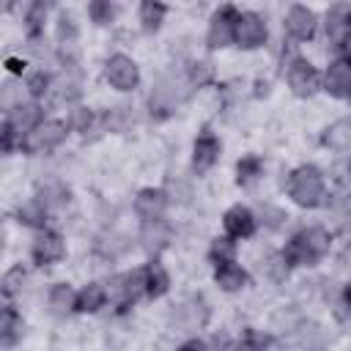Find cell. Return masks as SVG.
<instances>
[{
  "mask_svg": "<svg viewBox=\"0 0 351 351\" xmlns=\"http://www.w3.org/2000/svg\"><path fill=\"white\" fill-rule=\"evenodd\" d=\"M208 77H211V63H195L192 66V82L203 85Z\"/></svg>",
  "mask_w": 351,
  "mask_h": 351,
  "instance_id": "obj_36",
  "label": "cell"
},
{
  "mask_svg": "<svg viewBox=\"0 0 351 351\" xmlns=\"http://www.w3.org/2000/svg\"><path fill=\"white\" fill-rule=\"evenodd\" d=\"M343 302H346V307L351 310V280H348L346 288H343Z\"/></svg>",
  "mask_w": 351,
  "mask_h": 351,
  "instance_id": "obj_41",
  "label": "cell"
},
{
  "mask_svg": "<svg viewBox=\"0 0 351 351\" xmlns=\"http://www.w3.org/2000/svg\"><path fill=\"white\" fill-rule=\"evenodd\" d=\"M219 151H222V145H219V140L211 134V132H203L197 140H195V151H192V165H195V170H208L217 159H219Z\"/></svg>",
  "mask_w": 351,
  "mask_h": 351,
  "instance_id": "obj_14",
  "label": "cell"
},
{
  "mask_svg": "<svg viewBox=\"0 0 351 351\" xmlns=\"http://www.w3.org/2000/svg\"><path fill=\"white\" fill-rule=\"evenodd\" d=\"M143 280H145V293L148 296H162L170 288V277L159 261H151L143 266Z\"/></svg>",
  "mask_w": 351,
  "mask_h": 351,
  "instance_id": "obj_18",
  "label": "cell"
},
{
  "mask_svg": "<svg viewBox=\"0 0 351 351\" xmlns=\"http://www.w3.org/2000/svg\"><path fill=\"white\" fill-rule=\"evenodd\" d=\"M236 351H263V348L255 343V335H247V337H244V340L236 346Z\"/></svg>",
  "mask_w": 351,
  "mask_h": 351,
  "instance_id": "obj_38",
  "label": "cell"
},
{
  "mask_svg": "<svg viewBox=\"0 0 351 351\" xmlns=\"http://www.w3.org/2000/svg\"><path fill=\"white\" fill-rule=\"evenodd\" d=\"M288 85H291V90H293L296 96H302V99L313 96V93L318 90V85H321L318 69H315L310 60H304V58H293L291 66H288Z\"/></svg>",
  "mask_w": 351,
  "mask_h": 351,
  "instance_id": "obj_6",
  "label": "cell"
},
{
  "mask_svg": "<svg viewBox=\"0 0 351 351\" xmlns=\"http://www.w3.org/2000/svg\"><path fill=\"white\" fill-rule=\"evenodd\" d=\"M104 74H107V82L112 88H118V90H132L140 82V69L129 55H112L107 60Z\"/></svg>",
  "mask_w": 351,
  "mask_h": 351,
  "instance_id": "obj_7",
  "label": "cell"
},
{
  "mask_svg": "<svg viewBox=\"0 0 351 351\" xmlns=\"http://www.w3.org/2000/svg\"><path fill=\"white\" fill-rule=\"evenodd\" d=\"M90 121H93V112H90L88 107H74L71 115H69V129H74V132H88Z\"/></svg>",
  "mask_w": 351,
  "mask_h": 351,
  "instance_id": "obj_33",
  "label": "cell"
},
{
  "mask_svg": "<svg viewBox=\"0 0 351 351\" xmlns=\"http://www.w3.org/2000/svg\"><path fill=\"white\" fill-rule=\"evenodd\" d=\"M165 206H167V195L162 189H143L134 197V211L143 219H159L162 211H165Z\"/></svg>",
  "mask_w": 351,
  "mask_h": 351,
  "instance_id": "obj_15",
  "label": "cell"
},
{
  "mask_svg": "<svg viewBox=\"0 0 351 351\" xmlns=\"http://www.w3.org/2000/svg\"><path fill=\"white\" fill-rule=\"evenodd\" d=\"M222 225L230 239H250L255 233V214L247 206H233L225 211Z\"/></svg>",
  "mask_w": 351,
  "mask_h": 351,
  "instance_id": "obj_12",
  "label": "cell"
},
{
  "mask_svg": "<svg viewBox=\"0 0 351 351\" xmlns=\"http://www.w3.org/2000/svg\"><path fill=\"white\" fill-rule=\"evenodd\" d=\"M324 143L329 145V148H335V151H346V148H351V121H335L326 132H324Z\"/></svg>",
  "mask_w": 351,
  "mask_h": 351,
  "instance_id": "obj_22",
  "label": "cell"
},
{
  "mask_svg": "<svg viewBox=\"0 0 351 351\" xmlns=\"http://www.w3.org/2000/svg\"><path fill=\"white\" fill-rule=\"evenodd\" d=\"M299 343L304 351H321L326 346V332L318 324H302L299 326Z\"/></svg>",
  "mask_w": 351,
  "mask_h": 351,
  "instance_id": "obj_25",
  "label": "cell"
},
{
  "mask_svg": "<svg viewBox=\"0 0 351 351\" xmlns=\"http://www.w3.org/2000/svg\"><path fill=\"white\" fill-rule=\"evenodd\" d=\"M263 41H266V22L255 11L239 14V22H236V44L241 49H255Z\"/></svg>",
  "mask_w": 351,
  "mask_h": 351,
  "instance_id": "obj_9",
  "label": "cell"
},
{
  "mask_svg": "<svg viewBox=\"0 0 351 351\" xmlns=\"http://www.w3.org/2000/svg\"><path fill=\"white\" fill-rule=\"evenodd\" d=\"M88 14H90V19H93L96 25H110V22L115 19L118 8H115L110 0H93V3L88 5Z\"/></svg>",
  "mask_w": 351,
  "mask_h": 351,
  "instance_id": "obj_30",
  "label": "cell"
},
{
  "mask_svg": "<svg viewBox=\"0 0 351 351\" xmlns=\"http://www.w3.org/2000/svg\"><path fill=\"white\" fill-rule=\"evenodd\" d=\"M27 90H30V96H33V99H38V96H44V93L49 90V74H47L44 69H38V71H33V74L27 77Z\"/></svg>",
  "mask_w": 351,
  "mask_h": 351,
  "instance_id": "obj_32",
  "label": "cell"
},
{
  "mask_svg": "<svg viewBox=\"0 0 351 351\" xmlns=\"http://www.w3.org/2000/svg\"><path fill=\"white\" fill-rule=\"evenodd\" d=\"M263 217H271V219L266 222L269 228H280V225H282V219H285V214H282L280 208H271V206H266V208H263Z\"/></svg>",
  "mask_w": 351,
  "mask_h": 351,
  "instance_id": "obj_37",
  "label": "cell"
},
{
  "mask_svg": "<svg viewBox=\"0 0 351 351\" xmlns=\"http://www.w3.org/2000/svg\"><path fill=\"white\" fill-rule=\"evenodd\" d=\"M282 25H285V30H288L291 38L307 41V38H313V33H315V14H313L307 5H291Z\"/></svg>",
  "mask_w": 351,
  "mask_h": 351,
  "instance_id": "obj_11",
  "label": "cell"
},
{
  "mask_svg": "<svg viewBox=\"0 0 351 351\" xmlns=\"http://www.w3.org/2000/svg\"><path fill=\"white\" fill-rule=\"evenodd\" d=\"M214 280L222 291H241L247 285V271L236 263H225V266H217Z\"/></svg>",
  "mask_w": 351,
  "mask_h": 351,
  "instance_id": "obj_20",
  "label": "cell"
},
{
  "mask_svg": "<svg viewBox=\"0 0 351 351\" xmlns=\"http://www.w3.org/2000/svg\"><path fill=\"white\" fill-rule=\"evenodd\" d=\"M326 252H329V233L324 228H307L285 244L282 258L288 266H310L321 261Z\"/></svg>",
  "mask_w": 351,
  "mask_h": 351,
  "instance_id": "obj_1",
  "label": "cell"
},
{
  "mask_svg": "<svg viewBox=\"0 0 351 351\" xmlns=\"http://www.w3.org/2000/svg\"><path fill=\"white\" fill-rule=\"evenodd\" d=\"M19 335H22V315L8 304L0 315V337H3L5 346H14Z\"/></svg>",
  "mask_w": 351,
  "mask_h": 351,
  "instance_id": "obj_23",
  "label": "cell"
},
{
  "mask_svg": "<svg viewBox=\"0 0 351 351\" xmlns=\"http://www.w3.org/2000/svg\"><path fill=\"white\" fill-rule=\"evenodd\" d=\"M178 351H208V346H206L203 340H197V337H195V340H186Z\"/></svg>",
  "mask_w": 351,
  "mask_h": 351,
  "instance_id": "obj_39",
  "label": "cell"
},
{
  "mask_svg": "<svg viewBox=\"0 0 351 351\" xmlns=\"http://www.w3.org/2000/svg\"><path fill=\"white\" fill-rule=\"evenodd\" d=\"M22 280H25L22 266L8 269V271H5V277H3V293H5V296H14V293L22 288Z\"/></svg>",
  "mask_w": 351,
  "mask_h": 351,
  "instance_id": "obj_34",
  "label": "cell"
},
{
  "mask_svg": "<svg viewBox=\"0 0 351 351\" xmlns=\"http://www.w3.org/2000/svg\"><path fill=\"white\" fill-rule=\"evenodd\" d=\"M261 170H263V165H261L258 156H241L239 165H236V181L239 184H252L261 176Z\"/></svg>",
  "mask_w": 351,
  "mask_h": 351,
  "instance_id": "obj_28",
  "label": "cell"
},
{
  "mask_svg": "<svg viewBox=\"0 0 351 351\" xmlns=\"http://www.w3.org/2000/svg\"><path fill=\"white\" fill-rule=\"evenodd\" d=\"M326 41L335 49H346L351 44V5L348 3H335L326 11Z\"/></svg>",
  "mask_w": 351,
  "mask_h": 351,
  "instance_id": "obj_4",
  "label": "cell"
},
{
  "mask_svg": "<svg viewBox=\"0 0 351 351\" xmlns=\"http://www.w3.org/2000/svg\"><path fill=\"white\" fill-rule=\"evenodd\" d=\"M30 255L38 266H49V263H58L66 258V244L58 233L52 230H38V236L33 239V247H30Z\"/></svg>",
  "mask_w": 351,
  "mask_h": 351,
  "instance_id": "obj_8",
  "label": "cell"
},
{
  "mask_svg": "<svg viewBox=\"0 0 351 351\" xmlns=\"http://www.w3.org/2000/svg\"><path fill=\"white\" fill-rule=\"evenodd\" d=\"M5 66H8V71H14V74H22V69H25V63H22V60H16V58H8V60H5Z\"/></svg>",
  "mask_w": 351,
  "mask_h": 351,
  "instance_id": "obj_40",
  "label": "cell"
},
{
  "mask_svg": "<svg viewBox=\"0 0 351 351\" xmlns=\"http://www.w3.org/2000/svg\"><path fill=\"white\" fill-rule=\"evenodd\" d=\"M208 258H211V263H217V266L233 263V258H236V241H233L230 236H228V239H214L211 247H208Z\"/></svg>",
  "mask_w": 351,
  "mask_h": 351,
  "instance_id": "obj_26",
  "label": "cell"
},
{
  "mask_svg": "<svg viewBox=\"0 0 351 351\" xmlns=\"http://www.w3.org/2000/svg\"><path fill=\"white\" fill-rule=\"evenodd\" d=\"M19 222L22 225H30V228H44V217H47V208L38 203V200H30L19 208Z\"/></svg>",
  "mask_w": 351,
  "mask_h": 351,
  "instance_id": "obj_29",
  "label": "cell"
},
{
  "mask_svg": "<svg viewBox=\"0 0 351 351\" xmlns=\"http://www.w3.org/2000/svg\"><path fill=\"white\" fill-rule=\"evenodd\" d=\"M206 318H208V310L203 307L200 299H189V302L178 304V310H176V324L181 326V332H192V329L203 326Z\"/></svg>",
  "mask_w": 351,
  "mask_h": 351,
  "instance_id": "obj_16",
  "label": "cell"
},
{
  "mask_svg": "<svg viewBox=\"0 0 351 351\" xmlns=\"http://www.w3.org/2000/svg\"><path fill=\"white\" fill-rule=\"evenodd\" d=\"M104 302H107V291H104V285H99V282H88V285L77 293V310H80V313H96V310L104 307Z\"/></svg>",
  "mask_w": 351,
  "mask_h": 351,
  "instance_id": "obj_21",
  "label": "cell"
},
{
  "mask_svg": "<svg viewBox=\"0 0 351 351\" xmlns=\"http://www.w3.org/2000/svg\"><path fill=\"white\" fill-rule=\"evenodd\" d=\"M44 14H47L44 3H30L27 16H25V22H27V33H30V36H38V33H41V27H44Z\"/></svg>",
  "mask_w": 351,
  "mask_h": 351,
  "instance_id": "obj_31",
  "label": "cell"
},
{
  "mask_svg": "<svg viewBox=\"0 0 351 351\" xmlns=\"http://www.w3.org/2000/svg\"><path fill=\"white\" fill-rule=\"evenodd\" d=\"M324 85L332 96H351V52L329 63Z\"/></svg>",
  "mask_w": 351,
  "mask_h": 351,
  "instance_id": "obj_10",
  "label": "cell"
},
{
  "mask_svg": "<svg viewBox=\"0 0 351 351\" xmlns=\"http://www.w3.org/2000/svg\"><path fill=\"white\" fill-rule=\"evenodd\" d=\"M58 38H60V44L66 47V44H74V38H77V27H74V22H71V16H60V22H58Z\"/></svg>",
  "mask_w": 351,
  "mask_h": 351,
  "instance_id": "obj_35",
  "label": "cell"
},
{
  "mask_svg": "<svg viewBox=\"0 0 351 351\" xmlns=\"http://www.w3.org/2000/svg\"><path fill=\"white\" fill-rule=\"evenodd\" d=\"M41 118H44V115H41V107L30 101V104H16L14 110H8V118H5V121H8V123L14 126V132L25 140L38 123H44Z\"/></svg>",
  "mask_w": 351,
  "mask_h": 351,
  "instance_id": "obj_13",
  "label": "cell"
},
{
  "mask_svg": "<svg viewBox=\"0 0 351 351\" xmlns=\"http://www.w3.org/2000/svg\"><path fill=\"white\" fill-rule=\"evenodd\" d=\"M236 22H239V11L233 5H222L211 16V25H208V33H206V44L211 49H222L230 41H236Z\"/></svg>",
  "mask_w": 351,
  "mask_h": 351,
  "instance_id": "obj_5",
  "label": "cell"
},
{
  "mask_svg": "<svg viewBox=\"0 0 351 351\" xmlns=\"http://www.w3.org/2000/svg\"><path fill=\"white\" fill-rule=\"evenodd\" d=\"M288 195L293 197V203H299L302 208H315L324 203L326 186H324V176L318 167L313 165H302L291 173L288 178Z\"/></svg>",
  "mask_w": 351,
  "mask_h": 351,
  "instance_id": "obj_2",
  "label": "cell"
},
{
  "mask_svg": "<svg viewBox=\"0 0 351 351\" xmlns=\"http://www.w3.org/2000/svg\"><path fill=\"white\" fill-rule=\"evenodd\" d=\"M167 239H170V228H167V222H165L162 217H159V219H145V222H143L140 241H143L145 250L156 252V250H162V247L167 244Z\"/></svg>",
  "mask_w": 351,
  "mask_h": 351,
  "instance_id": "obj_17",
  "label": "cell"
},
{
  "mask_svg": "<svg viewBox=\"0 0 351 351\" xmlns=\"http://www.w3.org/2000/svg\"><path fill=\"white\" fill-rule=\"evenodd\" d=\"M44 208H58V206H63L66 200H69V189L63 186V184H58V181H49V184H44L41 189H38V197H36Z\"/></svg>",
  "mask_w": 351,
  "mask_h": 351,
  "instance_id": "obj_24",
  "label": "cell"
},
{
  "mask_svg": "<svg viewBox=\"0 0 351 351\" xmlns=\"http://www.w3.org/2000/svg\"><path fill=\"white\" fill-rule=\"evenodd\" d=\"M165 14H167V8H165L162 3L145 0V3L140 5V22H143V27H145V30H156V27L162 25Z\"/></svg>",
  "mask_w": 351,
  "mask_h": 351,
  "instance_id": "obj_27",
  "label": "cell"
},
{
  "mask_svg": "<svg viewBox=\"0 0 351 351\" xmlns=\"http://www.w3.org/2000/svg\"><path fill=\"white\" fill-rule=\"evenodd\" d=\"M47 304L55 315H66L69 310H77V293L71 291V285L66 282H58L49 288V296H47Z\"/></svg>",
  "mask_w": 351,
  "mask_h": 351,
  "instance_id": "obj_19",
  "label": "cell"
},
{
  "mask_svg": "<svg viewBox=\"0 0 351 351\" xmlns=\"http://www.w3.org/2000/svg\"><path fill=\"white\" fill-rule=\"evenodd\" d=\"M66 123L63 121H44L38 123L25 140H22V148L27 154H44V151H52L58 148L63 140H66Z\"/></svg>",
  "mask_w": 351,
  "mask_h": 351,
  "instance_id": "obj_3",
  "label": "cell"
}]
</instances>
